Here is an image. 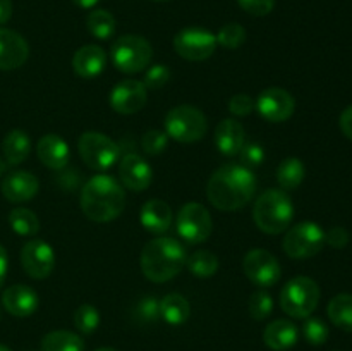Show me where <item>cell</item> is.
<instances>
[{
    "label": "cell",
    "instance_id": "21",
    "mask_svg": "<svg viewBox=\"0 0 352 351\" xmlns=\"http://www.w3.org/2000/svg\"><path fill=\"white\" fill-rule=\"evenodd\" d=\"M107 62V54L100 45H85L76 50L72 57V69L76 76L82 79H93L103 71Z\"/></svg>",
    "mask_w": 352,
    "mask_h": 351
},
{
    "label": "cell",
    "instance_id": "1",
    "mask_svg": "<svg viewBox=\"0 0 352 351\" xmlns=\"http://www.w3.org/2000/svg\"><path fill=\"white\" fill-rule=\"evenodd\" d=\"M256 195V178L253 171L241 164H226L217 169L206 184L210 203L223 212L243 209Z\"/></svg>",
    "mask_w": 352,
    "mask_h": 351
},
{
    "label": "cell",
    "instance_id": "52",
    "mask_svg": "<svg viewBox=\"0 0 352 351\" xmlns=\"http://www.w3.org/2000/svg\"><path fill=\"white\" fill-rule=\"evenodd\" d=\"M155 2H167V0H155Z\"/></svg>",
    "mask_w": 352,
    "mask_h": 351
},
{
    "label": "cell",
    "instance_id": "38",
    "mask_svg": "<svg viewBox=\"0 0 352 351\" xmlns=\"http://www.w3.org/2000/svg\"><path fill=\"white\" fill-rule=\"evenodd\" d=\"M168 79H170V69L165 64H155L144 72L143 85L146 89H160L162 86L167 85Z\"/></svg>",
    "mask_w": 352,
    "mask_h": 351
},
{
    "label": "cell",
    "instance_id": "18",
    "mask_svg": "<svg viewBox=\"0 0 352 351\" xmlns=\"http://www.w3.org/2000/svg\"><path fill=\"white\" fill-rule=\"evenodd\" d=\"M2 195L12 203H23L34 198L40 189L36 176L30 171H14L2 181Z\"/></svg>",
    "mask_w": 352,
    "mask_h": 351
},
{
    "label": "cell",
    "instance_id": "12",
    "mask_svg": "<svg viewBox=\"0 0 352 351\" xmlns=\"http://www.w3.org/2000/svg\"><path fill=\"white\" fill-rule=\"evenodd\" d=\"M243 270L254 286L263 289L275 286L282 277L280 264L267 250L248 251L243 260Z\"/></svg>",
    "mask_w": 352,
    "mask_h": 351
},
{
    "label": "cell",
    "instance_id": "31",
    "mask_svg": "<svg viewBox=\"0 0 352 351\" xmlns=\"http://www.w3.org/2000/svg\"><path fill=\"white\" fill-rule=\"evenodd\" d=\"M9 224L12 231L19 236H34L40 231V220H38L36 213L24 206H17V209L10 210L9 213Z\"/></svg>",
    "mask_w": 352,
    "mask_h": 351
},
{
    "label": "cell",
    "instance_id": "27",
    "mask_svg": "<svg viewBox=\"0 0 352 351\" xmlns=\"http://www.w3.org/2000/svg\"><path fill=\"white\" fill-rule=\"evenodd\" d=\"M327 313L333 326L346 332H352V295L342 292V295L333 296L330 299Z\"/></svg>",
    "mask_w": 352,
    "mask_h": 351
},
{
    "label": "cell",
    "instance_id": "49",
    "mask_svg": "<svg viewBox=\"0 0 352 351\" xmlns=\"http://www.w3.org/2000/svg\"><path fill=\"white\" fill-rule=\"evenodd\" d=\"M96 351H117V350H113V348H100V350Z\"/></svg>",
    "mask_w": 352,
    "mask_h": 351
},
{
    "label": "cell",
    "instance_id": "8",
    "mask_svg": "<svg viewBox=\"0 0 352 351\" xmlns=\"http://www.w3.org/2000/svg\"><path fill=\"white\" fill-rule=\"evenodd\" d=\"M78 150L82 162L93 171H107L120 157V147L98 131H86L79 136Z\"/></svg>",
    "mask_w": 352,
    "mask_h": 351
},
{
    "label": "cell",
    "instance_id": "37",
    "mask_svg": "<svg viewBox=\"0 0 352 351\" xmlns=\"http://www.w3.org/2000/svg\"><path fill=\"white\" fill-rule=\"evenodd\" d=\"M274 310V299L265 289H258L250 298V313L254 320H265Z\"/></svg>",
    "mask_w": 352,
    "mask_h": 351
},
{
    "label": "cell",
    "instance_id": "39",
    "mask_svg": "<svg viewBox=\"0 0 352 351\" xmlns=\"http://www.w3.org/2000/svg\"><path fill=\"white\" fill-rule=\"evenodd\" d=\"M141 145H143V150L146 151L148 155H158L167 148L168 136L165 131L150 129L144 133L143 140H141Z\"/></svg>",
    "mask_w": 352,
    "mask_h": 351
},
{
    "label": "cell",
    "instance_id": "19",
    "mask_svg": "<svg viewBox=\"0 0 352 351\" xmlns=\"http://www.w3.org/2000/svg\"><path fill=\"white\" fill-rule=\"evenodd\" d=\"M36 155L45 167L52 169V171H60L67 165L71 150H69L67 141L62 140L58 134L48 133L38 140Z\"/></svg>",
    "mask_w": 352,
    "mask_h": 351
},
{
    "label": "cell",
    "instance_id": "9",
    "mask_svg": "<svg viewBox=\"0 0 352 351\" xmlns=\"http://www.w3.org/2000/svg\"><path fill=\"white\" fill-rule=\"evenodd\" d=\"M325 244V231L316 222H309V220L296 224L291 229H287L282 241L285 253L296 260L315 257L323 250Z\"/></svg>",
    "mask_w": 352,
    "mask_h": 351
},
{
    "label": "cell",
    "instance_id": "17",
    "mask_svg": "<svg viewBox=\"0 0 352 351\" xmlns=\"http://www.w3.org/2000/svg\"><path fill=\"white\" fill-rule=\"evenodd\" d=\"M30 57V45L17 31L0 28V71H12Z\"/></svg>",
    "mask_w": 352,
    "mask_h": 351
},
{
    "label": "cell",
    "instance_id": "5",
    "mask_svg": "<svg viewBox=\"0 0 352 351\" xmlns=\"http://www.w3.org/2000/svg\"><path fill=\"white\" fill-rule=\"evenodd\" d=\"M165 133L179 143H195L206 134L208 120L195 105H177L165 116Z\"/></svg>",
    "mask_w": 352,
    "mask_h": 351
},
{
    "label": "cell",
    "instance_id": "30",
    "mask_svg": "<svg viewBox=\"0 0 352 351\" xmlns=\"http://www.w3.org/2000/svg\"><path fill=\"white\" fill-rule=\"evenodd\" d=\"M86 26L88 31L98 40H109L116 33V17L105 9H95L89 12L88 19H86Z\"/></svg>",
    "mask_w": 352,
    "mask_h": 351
},
{
    "label": "cell",
    "instance_id": "51",
    "mask_svg": "<svg viewBox=\"0 0 352 351\" xmlns=\"http://www.w3.org/2000/svg\"><path fill=\"white\" fill-rule=\"evenodd\" d=\"M0 320H2V306H0Z\"/></svg>",
    "mask_w": 352,
    "mask_h": 351
},
{
    "label": "cell",
    "instance_id": "10",
    "mask_svg": "<svg viewBox=\"0 0 352 351\" xmlns=\"http://www.w3.org/2000/svg\"><path fill=\"white\" fill-rule=\"evenodd\" d=\"M177 234L189 244H199L210 237L213 231V220L206 206L198 202H189L179 210L175 219Z\"/></svg>",
    "mask_w": 352,
    "mask_h": 351
},
{
    "label": "cell",
    "instance_id": "34",
    "mask_svg": "<svg viewBox=\"0 0 352 351\" xmlns=\"http://www.w3.org/2000/svg\"><path fill=\"white\" fill-rule=\"evenodd\" d=\"M217 36V43L222 45L223 48H230V50H236L246 40V30L241 26L239 23H229L226 26H222L219 30Z\"/></svg>",
    "mask_w": 352,
    "mask_h": 351
},
{
    "label": "cell",
    "instance_id": "44",
    "mask_svg": "<svg viewBox=\"0 0 352 351\" xmlns=\"http://www.w3.org/2000/svg\"><path fill=\"white\" fill-rule=\"evenodd\" d=\"M339 124H340V129H342L344 136L349 138V140L352 141V105L347 107V109H344V112L340 114Z\"/></svg>",
    "mask_w": 352,
    "mask_h": 351
},
{
    "label": "cell",
    "instance_id": "26",
    "mask_svg": "<svg viewBox=\"0 0 352 351\" xmlns=\"http://www.w3.org/2000/svg\"><path fill=\"white\" fill-rule=\"evenodd\" d=\"M3 157L10 165H19L28 158L31 151V140L26 131L12 129L6 134L2 141Z\"/></svg>",
    "mask_w": 352,
    "mask_h": 351
},
{
    "label": "cell",
    "instance_id": "24",
    "mask_svg": "<svg viewBox=\"0 0 352 351\" xmlns=\"http://www.w3.org/2000/svg\"><path fill=\"white\" fill-rule=\"evenodd\" d=\"M299 330L291 320L278 319L268 323L263 332V341L270 350L274 351H287L298 343Z\"/></svg>",
    "mask_w": 352,
    "mask_h": 351
},
{
    "label": "cell",
    "instance_id": "4",
    "mask_svg": "<svg viewBox=\"0 0 352 351\" xmlns=\"http://www.w3.org/2000/svg\"><path fill=\"white\" fill-rule=\"evenodd\" d=\"M294 217L292 200L284 189H267L256 198L253 220L265 234H280L289 229Z\"/></svg>",
    "mask_w": 352,
    "mask_h": 351
},
{
    "label": "cell",
    "instance_id": "36",
    "mask_svg": "<svg viewBox=\"0 0 352 351\" xmlns=\"http://www.w3.org/2000/svg\"><path fill=\"white\" fill-rule=\"evenodd\" d=\"M134 317L141 323H151L160 319V301L155 296H144L134 306Z\"/></svg>",
    "mask_w": 352,
    "mask_h": 351
},
{
    "label": "cell",
    "instance_id": "11",
    "mask_svg": "<svg viewBox=\"0 0 352 351\" xmlns=\"http://www.w3.org/2000/svg\"><path fill=\"white\" fill-rule=\"evenodd\" d=\"M174 48L182 58L191 62H201L212 57L217 48V36L210 30L189 26L174 36Z\"/></svg>",
    "mask_w": 352,
    "mask_h": 351
},
{
    "label": "cell",
    "instance_id": "25",
    "mask_svg": "<svg viewBox=\"0 0 352 351\" xmlns=\"http://www.w3.org/2000/svg\"><path fill=\"white\" fill-rule=\"evenodd\" d=\"M191 315V305L179 292H168L160 301V317L168 326H182Z\"/></svg>",
    "mask_w": 352,
    "mask_h": 351
},
{
    "label": "cell",
    "instance_id": "15",
    "mask_svg": "<svg viewBox=\"0 0 352 351\" xmlns=\"http://www.w3.org/2000/svg\"><path fill=\"white\" fill-rule=\"evenodd\" d=\"M148 93L141 81L136 79H126L116 85L110 93V107L122 116L136 114L146 105Z\"/></svg>",
    "mask_w": 352,
    "mask_h": 351
},
{
    "label": "cell",
    "instance_id": "45",
    "mask_svg": "<svg viewBox=\"0 0 352 351\" xmlns=\"http://www.w3.org/2000/svg\"><path fill=\"white\" fill-rule=\"evenodd\" d=\"M7 268H9V258H7L6 248L0 244V288H2L3 281L7 277Z\"/></svg>",
    "mask_w": 352,
    "mask_h": 351
},
{
    "label": "cell",
    "instance_id": "16",
    "mask_svg": "<svg viewBox=\"0 0 352 351\" xmlns=\"http://www.w3.org/2000/svg\"><path fill=\"white\" fill-rule=\"evenodd\" d=\"M119 178L124 188L131 191H144L151 184L153 171L141 155L126 153L120 158Z\"/></svg>",
    "mask_w": 352,
    "mask_h": 351
},
{
    "label": "cell",
    "instance_id": "48",
    "mask_svg": "<svg viewBox=\"0 0 352 351\" xmlns=\"http://www.w3.org/2000/svg\"><path fill=\"white\" fill-rule=\"evenodd\" d=\"M3 169H6V165H3V160H2V158H0V176H2Z\"/></svg>",
    "mask_w": 352,
    "mask_h": 351
},
{
    "label": "cell",
    "instance_id": "32",
    "mask_svg": "<svg viewBox=\"0 0 352 351\" xmlns=\"http://www.w3.org/2000/svg\"><path fill=\"white\" fill-rule=\"evenodd\" d=\"M186 265H188L189 272H191L192 275L206 279L217 274V270H219V258H217V255L212 253V251L199 250L195 251L191 257H188Z\"/></svg>",
    "mask_w": 352,
    "mask_h": 351
},
{
    "label": "cell",
    "instance_id": "3",
    "mask_svg": "<svg viewBox=\"0 0 352 351\" xmlns=\"http://www.w3.org/2000/svg\"><path fill=\"white\" fill-rule=\"evenodd\" d=\"M186 262L188 253L184 244L174 237H155L141 251V270L151 282L170 281L184 268Z\"/></svg>",
    "mask_w": 352,
    "mask_h": 351
},
{
    "label": "cell",
    "instance_id": "20",
    "mask_svg": "<svg viewBox=\"0 0 352 351\" xmlns=\"http://www.w3.org/2000/svg\"><path fill=\"white\" fill-rule=\"evenodd\" d=\"M2 305L10 315L14 317H30L38 310L40 299L34 289L24 284H14L3 291Z\"/></svg>",
    "mask_w": 352,
    "mask_h": 351
},
{
    "label": "cell",
    "instance_id": "22",
    "mask_svg": "<svg viewBox=\"0 0 352 351\" xmlns=\"http://www.w3.org/2000/svg\"><path fill=\"white\" fill-rule=\"evenodd\" d=\"M141 224L151 234H164L170 229L174 213L164 200H148L140 213Z\"/></svg>",
    "mask_w": 352,
    "mask_h": 351
},
{
    "label": "cell",
    "instance_id": "35",
    "mask_svg": "<svg viewBox=\"0 0 352 351\" xmlns=\"http://www.w3.org/2000/svg\"><path fill=\"white\" fill-rule=\"evenodd\" d=\"M302 336L313 346H322L329 339V327L322 319L316 317H308L302 326Z\"/></svg>",
    "mask_w": 352,
    "mask_h": 351
},
{
    "label": "cell",
    "instance_id": "7",
    "mask_svg": "<svg viewBox=\"0 0 352 351\" xmlns=\"http://www.w3.org/2000/svg\"><path fill=\"white\" fill-rule=\"evenodd\" d=\"M320 303V288L311 277L291 279L280 291V306L294 319H308Z\"/></svg>",
    "mask_w": 352,
    "mask_h": 351
},
{
    "label": "cell",
    "instance_id": "40",
    "mask_svg": "<svg viewBox=\"0 0 352 351\" xmlns=\"http://www.w3.org/2000/svg\"><path fill=\"white\" fill-rule=\"evenodd\" d=\"M237 155H239L241 165H244V167H248V169L258 167V165L263 164V160H265L263 147H261L260 143H253V141H250V143H244L243 148H241L239 153Z\"/></svg>",
    "mask_w": 352,
    "mask_h": 351
},
{
    "label": "cell",
    "instance_id": "14",
    "mask_svg": "<svg viewBox=\"0 0 352 351\" xmlns=\"http://www.w3.org/2000/svg\"><path fill=\"white\" fill-rule=\"evenodd\" d=\"M21 264L30 277L45 279L54 270L55 253L47 241L31 240L21 250Z\"/></svg>",
    "mask_w": 352,
    "mask_h": 351
},
{
    "label": "cell",
    "instance_id": "41",
    "mask_svg": "<svg viewBox=\"0 0 352 351\" xmlns=\"http://www.w3.org/2000/svg\"><path fill=\"white\" fill-rule=\"evenodd\" d=\"M237 3H239L241 9L256 17L267 16L275 7V0H237Z\"/></svg>",
    "mask_w": 352,
    "mask_h": 351
},
{
    "label": "cell",
    "instance_id": "47",
    "mask_svg": "<svg viewBox=\"0 0 352 351\" xmlns=\"http://www.w3.org/2000/svg\"><path fill=\"white\" fill-rule=\"evenodd\" d=\"M72 2L78 7H81V9H93L100 0H72Z\"/></svg>",
    "mask_w": 352,
    "mask_h": 351
},
{
    "label": "cell",
    "instance_id": "50",
    "mask_svg": "<svg viewBox=\"0 0 352 351\" xmlns=\"http://www.w3.org/2000/svg\"><path fill=\"white\" fill-rule=\"evenodd\" d=\"M0 351H10V348L3 346V344H0Z\"/></svg>",
    "mask_w": 352,
    "mask_h": 351
},
{
    "label": "cell",
    "instance_id": "29",
    "mask_svg": "<svg viewBox=\"0 0 352 351\" xmlns=\"http://www.w3.org/2000/svg\"><path fill=\"white\" fill-rule=\"evenodd\" d=\"M41 351H85V343L71 330H52L41 341Z\"/></svg>",
    "mask_w": 352,
    "mask_h": 351
},
{
    "label": "cell",
    "instance_id": "46",
    "mask_svg": "<svg viewBox=\"0 0 352 351\" xmlns=\"http://www.w3.org/2000/svg\"><path fill=\"white\" fill-rule=\"evenodd\" d=\"M12 16V2L10 0H0V24H6Z\"/></svg>",
    "mask_w": 352,
    "mask_h": 351
},
{
    "label": "cell",
    "instance_id": "6",
    "mask_svg": "<svg viewBox=\"0 0 352 351\" xmlns=\"http://www.w3.org/2000/svg\"><path fill=\"white\" fill-rule=\"evenodd\" d=\"M113 65L126 74L141 72L150 65L153 48L146 38L140 34H122L110 48Z\"/></svg>",
    "mask_w": 352,
    "mask_h": 351
},
{
    "label": "cell",
    "instance_id": "2",
    "mask_svg": "<svg viewBox=\"0 0 352 351\" xmlns=\"http://www.w3.org/2000/svg\"><path fill=\"white\" fill-rule=\"evenodd\" d=\"M126 191L116 178L96 174L81 189V210L93 222H110L122 213Z\"/></svg>",
    "mask_w": 352,
    "mask_h": 351
},
{
    "label": "cell",
    "instance_id": "13",
    "mask_svg": "<svg viewBox=\"0 0 352 351\" xmlns=\"http://www.w3.org/2000/svg\"><path fill=\"white\" fill-rule=\"evenodd\" d=\"M254 109L268 123H285L294 114L296 100L287 89L274 86L260 93L254 102Z\"/></svg>",
    "mask_w": 352,
    "mask_h": 351
},
{
    "label": "cell",
    "instance_id": "42",
    "mask_svg": "<svg viewBox=\"0 0 352 351\" xmlns=\"http://www.w3.org/2000/svg\"><path fill=\"white\" fill-rule=\"evenodd\" d=\"M229 110L237 117L250 116L254 110V100L246 93H237L229 100Z\"/></svg>",
    "mask_w": 352,
    "mask_h": 351
},
{
    "label": "cell",
    "instance_id": "43",
    "mask_svg": "<svg viewBox=\"0 0 352 351\" xmlns=\"http://www.w3.org/2000/svg\"><path fill=\"white\" fill-rule=\"evenodd\" d=\"M325 243L336 250H342L349 243V233L344 227H332L329 233H325Z\"/></svg>",
    "mask_w": 352,
    "mask_h": 351
},
{
    "label": "cell",
    "instance_id": "23",
    "mask_svg": "<svg viewBox=\"0 0 352 351\" xmlns=\"http://www.w3.org/2000/svg\"><path fill=\"white\" fill-rule=\"evenodd\" d=\"M244 127L236 119H222L215 129V145L220 153L226 157H236L243 148L244 141Z\"/></svg>",
    "mask_w": 352,
    "mask_h": 351
},
{
    "label": "cell",
    "instance_id": "28",
    "mask_svg": "<svg viewBox=\"0 0 352 351\" xmlns=\"http://www.w3.org/2000/svg\"><path fill=\"white\" fill-rule=\"evenodd\" d=\"M306 167L298 157H289L277 169V181L284 191H292L305 181Z\"/></svg>",
    "mask_w": 352,
    "mask_h": 351
},
{
    "label": "cell",
    "instance_id": "33",
    "mask_svg": "<svg viewBox=\"0 0 352 351\" xmlns=\"http://www.w3.org/2000/svg\"><path fill=\"white\" fill-rule=\"evenodd\" d=\"M74 326L78 327L79 332L93 334L100 326V313L93 305H81L74 313Z\"/></svg>",
    "mask_w": 352,
    "mask_h": 351
}]
</instances>
